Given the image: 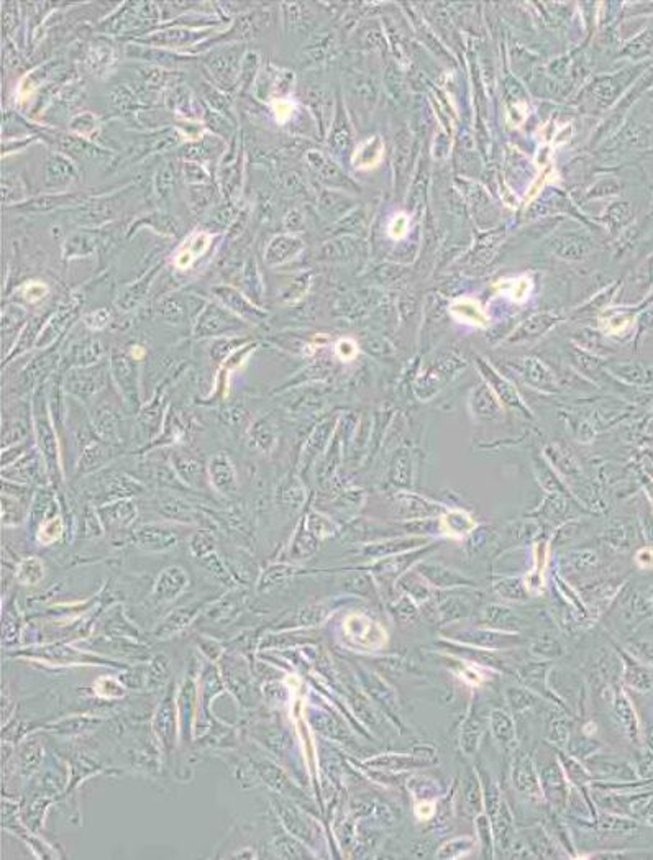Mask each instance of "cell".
<instances>
[{
  "instance_id": "cell-1",
  "label": "cell",
  "mask_w": 653,
  "mask_h": 860,
  "mask_svg": "<svg viewBox=\"0 0 653 860\" xmlns=\"http://www.w3.org/2000/svg\"><path fill=\"white\" fill-rule=\"evenodd\" d=\"M243 56V46L234 45L214 51L206 58L207 69L222 89H234L235 83L240 79Z\"/></svg>"
},
{
  "instance_id": "cell-2",
  "label": "cell",
  "mask_w": 653,
  "mask_h": 860,
  "mask_svg": "<svg viewBox=\"0 0 653 860\" xmlns=\"http://www.w3.org/2000/svg\"><path fill=\"white\" fill-rule=\"evenodd\" d=\"M238 329H241V322L234 314L220 309L219 306L209 304L203 309L202 314L199 315L196 329H194V335L199 338L215 337V335H222Z\"/></svg>"
},
{
  "instance_id": "cell-3",
  "label": "cell",
  "mask_w": 653,
  "mask_h": 860,
  "mask_svg": "<svg viewBox=\"0 0 653 860\" xmlns=\"http://www.w3.org/2000/svg\"><path fill=\"white\" fill-rule=\"evenodd\" d=\"M78 181V169L64 155H51L45 163V186L50 189H64Z\"/></svg>"
},
{
  "instance_id": "cell-4",
  "label": "cell",
  "mask_w": 653,
  "mask_h": 860,
  "mask_svg": "<svg viewBox=\"0 0 653 860\" xmlns=\"http://www.w3.org/2000/svg\"><path fill=\"white\" fill-rule=\"evenodd\" d=\"M212 292L219 297L222 304H225L229 309L231 310V314L241 315V317H245L250 322H259V320L266 319V314L261 309H258L257 306H253L252 302H250L247 297H245L241 292H238L234 287L229 286H217L212 289Z\"/></svg>"
},
{
  "instance_id": "cell-5",
  "label": "cell",
  "mask_w": 653,
  "mask_h": 860,
  "mask_svg": "<svg viewBox=\"0 0 653 860\" xmlns=\"http://www.w3.org/2000/svg\"><path fill=\"white\" fill-rule=\"evenodd\" d=\"M202 35H206V31H194L189 30V28H166V30L156 31L153 35L143 38V40H140V43L155 46V48H159V46H163V48H178V46L192 43Z\"/></svg>"
},
{
  "instance_id": "cell-6",
  "label": "cell",
  "mask_w": 653,
  "mask_h": 860,
  "mask_svg": "<svg viewBox=\"0 0 653 860\" xmlns=\"http://www.w3.org/2000/svg\"><path fill=\"white\" fill-rule=\"evenodd\" d=\"M55 145L58 146L64 155L74 156V158L78 159H97L103 158V156L107 155L106 151L91 143V141L74 135H58L55 138Z\"/></svg>"
},
{
  "instance_id": "cell-7",
  "label": "cell",
  "mask_w": 653,
  "mask_h": 860,
  "mask_svg": "<svg viewBox=\"0 0 653 860\" xmlns=\"http://www.w3.org/2000/svg\"><path fill=\"white\" fill-rule=\"evenodd\" d=\"M86 197L80 194H45V196H38L35 199H30L22 204V210L25 212H36V214H43L58 209V207H71L76 202L82 204Z\"/></svg>"
},
{
  "instance_id": "cell-8",
  "label": "cell",
  "mask_w": 653,
  "mask_h": 860,
  "mask_svg": "<svg viewBox=\"0 0 653 860\" xmlns=\"http://www.w3.org/2000/svg\"><path fill=\"white\" fill-rule=\"evenodd\" d=\"M450 312L458 322L475 325V327H486L487 322H489V317L486 315L485 309L473 297H460V299L453 301Z\"/></svg>"
},
{
  "instance_id": "cell-9",
  "label": "cell",
  "mask_w": 653,
  "mask_h": 860,
  "mask_svg": "<svg viewBox=\"0 0 653 860\" xmlns=\"http://www.w3.org/2000/svg\"><path fill=\"white\" fill-rule=\"evenodd\" d=\"M117 214V206L112 199H92L87 204L78 206L76 215L82 224H101V222L110 220Z\"/></svg>"
},
{
  "instance_id": "cell-10",
  "label": "cell",
  "mask_w": 653,
  "mask_h": 860,
  "mask_svg": "<svg viewBox=\"0 0 653 860\" xmlns=\"http://www.w3.org/2000/svg\"><path fill=\"white\" fill-rule=\"evenodd\" d=\"M103 386V370L89 368V370H74L68 376V387L73 393L80 396H91Z\"/></svg>"
},
{
  "instance_id": "cell-11",
  "label": "cell",
  "mask_w": 653,
  "mask_h": 860,
  "mask_svg": "<svg viewBox=\"0 0 653 860\" xmlns=\"http://www.w3.org/2000/svg\"><path fill=\"white\" fill-rule=\"evenodd\" d=\"M302 248V242L299 238L292 237V235H278L269 242L266 253H264V261L268 264H281L284 261H289V258Z\"/></svg>"
},
{
  "instance_id": "cell-12",
  "label": "cell",
  "mask_w": 653,
  "mask_h": 860,
  "mask_svg": "<svg viewBox=\"0 0 653 860\" xmlns=\"http://www.w3.org/2000/svg\"><path fill=\"white\" fill-rule=\"evenodd\" d=\"M209 475L217 489L224 491V493H230V491L235 489V468L225 453L212 457L209 463Z\"/></svg>"
},
{
  "instance_id": "cell-13",
  "label": "cell",
  "mask_w": 653,
  "mask_h": 860,
  "mask_svg": "<svg viewBox=\"0 0 653 860\" xmlns=\"http://www.w3.org/2000/svg\"><path fill=\"white\" fill-rule=\"evenodd\" d=\"M127 56H130V58L134 59H140V61H146V63L156 66V68H159V64H173V63H179V61H187L189 58H184V56H178L174 55L171 50H159V48H153V46H145V45H130L129 48H127Z\"/></svg>"
},
{
  "instance_id": "cell-14",
  "label": "cell",
  "mask_w": 653,
  "mask_h": 860,
  "mask_svg": "<svg viewBox=\"0 0 653 860\" xmlns=\"http://www.w3.org/2000/svg\"><path fill=\"white\" fill-rule=\"evenodd\" d=\"M145 106L143 99L138 96L135 89L129 86H115L108 92V107L117 113H129L135 112Z\"/></svg>"
},
{
  "instance_id": "cell-15",
  "label": "cell",
  "mask_w": 653,
  "mask_h": 860,
  "mask_svg": "<svg viewBox=\"0 0 653 860\" xmlns=\"http://www.w3.org/2000/svg\"><path fill=\"white\" fill-rule=\"evenodd\" d=\"M179 171L176 163L173 162V159H168V162H164L161 166L158 168V171L155 174V194L156 197L161 201H166L169 197L173 196L174 189L178 186V179H179Z\"/></svg>"
},
{
  "instance_id": "cell-16",
  "label": "cell",
  "mask_w": 653,
  "mask_h": 860,
  "mask_svg": "<svg viewBox=\"0 0 653 860\" xmlns=\"http://www.w3.org/2000/svg\"><path fill=\"white\" fill-rule=\"evenodd\" d=\"M113 376L125 393H136L135 391V366L134 361L124 353H113L112 357Z\"/></svg>"
},
{
  "instance_id": "cell-17",
  "label": "cell",
  "mask_w": 653,
  "mask_h": 860,
  "mask_svg": "<svg viewBox=\"0 0 653 860\" xmlns=\"http://www.w3.org/2000/svg\"><path fill=\"white\" fill-rule=\"evenodd\" d=\"M80 304H76V302H71V304L61 307V309L56 312V315L53 319H51V322L46 324V327L43 330V334H41V342L38 343L40 347H45V345H48L53 342V340L58 337L61 330H63L71 319H73V315L76 314V310L79 309Z\"/></svg>"
},
{
  "instance_id": "cell-18",
  "label": "cell",
  "mask_w": 653,
  "mask_h": 860,
  "mask_svg": "<svg viewBox=\"0 0 653 860\" xmlns=\"http://www.w3.org/2000/svg\"><path fill=\"white\" fill-rule=\"evenodd\" d=\"M186 583V575L179 568H169L163 571L161 578L156 585V596L161 599H171L181 593L182 586Z\"/></svg>"
},
{
  "instance_id": "cell-19",
  "label": "cell",
  "mask_w": 653,
  "mask_h": 860,
  "mask_svg": "<svg viewBox=\"0 0 653 860\" xmlns=\"http://www.w3.org/2000/svg\"><path fill=\"white\" fill-rule=\"evenodd\" d=\"M179 143V135L176 130H164L159 131V134H156L155 136H151L150 140L141 141V145L138 148L135 150L134 155L143 156L148 153H161V151H166L174 148Z\"/></svg>"
},
{
  "instance_id": "cell-20",
  "label": "cell",
  "mask_w": 653,
  "mask_h": 860,
  "mask_svg": "<svg viewBox=\"0 0 653 860\" xmlns=\"http://www.w3.org/2000/svg\"><path fill=\"white\" fill-rule=\"evenodd\" d=\"M96 247V235L91 234V231H80V234H76L68 238V242L64 245V258L86 257V255H91Z\"/></svg>"
},
{
  "instance_id": "cell-21",
  "label": "cell",
  "mask_w": 653,
  "mask_h": 860,
  "mask_svg": "<svg viewBox=\"0 0 653 860\" xmlns=\"http://www.w3.org/2000/svg\"><path fill=\"white\" fill-rule=\"evenodd\" d=\"M215 187L212 184H194L187 189V199L191 209L196 214H202L207 210V207L212 206L215 199Z\"/></svg>"
},
{
  "instance_id": "cell-22",
  "label": "cell",
  "mask_w": 653,
  "mask_h": 860,
  "mask_svg": "<svg viewBox=\"0 0 653 860\" xmlns=\"http://www.w3.org/2000/svg\"><path fill=\"white\" fill-rule=\"evenodd\" d=\"M73 361L78 366H91L97 363L102 357V347L96 340H84L74 345L73 348Z\"/></svg>"
},
{
  "instance_id": "cell-23",
  "label": "cell",
  "mask_w": 653,
  "mask_h": 860,
  "mask_svg": "<svg viewBox=\"0 0 653 860\" xmlns=\"http://www.w3.org/2000/svg\"><path fill=\"white\" fill-rule=\"evenodd\" d=\"M498 291L515 302H524L529 297L530 291H532V282L525 276L512 278V280H503L498 282Z\"/></svg>"
},
{
  "instance_id": "cell-24",
  "label": "cell",
  "mask_w": 653,
  "mask_h": 860,
  "mask_svg": "<svg viewBox=\"0 0 653 860\" xmlns=\"http://www.w3.org/2000/svg\"><path fill=\"white\" fill-rule=\"evenodd\" d=\"M168 102H169V107H171L173 110H176L178 113H182V115H186V117L196 115L192 94L186 86L173 87L168 94Z\"/></svg>"
},
{
  "instance_id": "cell-25",
  "label": "cell",
  "mask_w": 653,
  "mask_h": 860,
  "mask_svg": "<svg viewBox=\"0 0 653 860\" xmlns=\"http://www.w3.org/2000/svg\"><path fill=\"white\" fill-rule=\"evenodd\" d=\"M136 536L140 538V543L143 542V545L146 547H153V540L156 538V550L168 549V547H171L173 543L176 542V537H174L173 532H169L168 529L159 527L143 529V531H140Z\"/></svg>"
},
{
  "instance_id": "cell-26",
  "label": "cell",
  "mask_w": 653,
  "mask_h": 860,
  "mask_svg": "<svg viewBox=\"0 0 653 860\" xmlns=\"http://www.w3.org/2000/svg\"><path fill=\"white\" fill-rule=\"evenodd\" d=\"M110 59H112V46L108 45L106 40L94 41L87 53V61L92 71H96V73L97 71H103L108 64H110Z\"/></svg>"
},
{
  "instance_id": "cell-27",
  "label": "cell",
  "mask_w": 653,
  "mask_h": 860,
  "mask_svg": "<svg viewBox=\"0 0 653 860\" xmlns=\"http://www.w3.org/2000/svg\"><path fill=\"white\" fill-rule=\"evenodd\" d=\"M153 275L155 273L151 271L143 281H138V282H135V285H131L130 287H127V289L120 294V297H118V307L124 310H129L131 309V307H135L136 304H138V302L141 301V297L145 296V292L148 291V282Z\"/></svg>"
},
{
  "instance_id": "cell-28",
  "label": "cell",
  "mask_w": 653,
  "mask_h": 860,
  "mask_svg": "<svg viewBox=\"0 0 653 860\" xmlns=\"http://www.w3.org/2000/svg\"><path fill=\"white\" fill-rule=\"evenodd\" d=\"M381 158H382V143L378 138H373L368 141V143H364L361 146V150H359L357 159H353V163H357L358 166H361V168H371L380 163Z\"/></svg>"
},
{
  "instance_id": "cell-29",
  "label": "cell",
  "mask_w": 653,
  "mask_h": 860,
  "mask_svg": "<svg viewBox=\"0 0 653 860\" xmlns=\"http://www.w3.org/2000/svg\"><path fill=\"white\" fill-rule=\"evenodd\" d=\"M201 94L203 97V101L209 103V107L212 110L219 112V113H227L229 112V99L225 97V94H222L217 87H212L210 84L202 83L201 84Z\"/></svg>"
},
{
  "instance_id": "cell-30",
  "label": "cell",
  "mask_w": 653,
  "mask_h": 860,
  "mask_svg": "<svg viewBox=\"0 0 653 860\" xmlns=\"http://www.w3.org/2000/svg\"><path fill=\"white\" fill-rule=\"evenodd\" d=\"M278 187L281 189L284 194H287V196H297V194L304 192L306 189L301 174L296 171H289V169H286V171H282L278 176Z\"/></svg>"
},
{
  "instance_id": "cell-31",
  "label": "cell",
  "mask_w": 653,
  "mask_h": 860,
  "mask_svg": "<svg viewBox=\"0 0 653 860\" xmlns=\"http://www.w3.org/2000/svg\"><path fill=\"white\" fill-rule=\"evenodd\" d=\"M214 153V143H206V141H194L182 148V158L186 162H207Z\"/></svg>"
},
{
  "instance_id": "cell-32",
  "label": "cell",
  "mask_w": 653,
  "mask_h": 860,
  "mask_svg": "<svg viewBox=\"0 0 653 860\" xmlns=\"http://www.w3.org/2000/svg\"><path fill=\"white\" fill-rule=\"evenodd\" d=\"M258 71H259V56L254 53V51H248V53H245L243 61H241V71H240L241 89H248V86L254 79V76L258 74Z\"/></svg>"
},
{
  "instance_id": "cell-33",
  "label": "cell",
  "mask_w": 653,
  "mask_h": 860,
  "mask_svg": "<svg viewBox=\"0 0 653 860\" xmlns=\"http://www.w3.org/2000/svg\"><path fill=\"white\" fill-rule=\"evenodd\" d=\"M158 314L161 317L169 320V322H179V320H182L184 314H186V309H184L181 299H178V297H166V299L161 301V304L158 306Z\"/></svg>"
},
{
  "instance_id": "cell-34",
  "label": "cell",
  "mask_w": 653,
  "mask_h": 860,
  "mask_svg": "<svg viewBox=\"0 0 653 860\" xmlns=\"http://www.w3.org/2000/svg\"><path fill=\"white\" fill-rule=\"evenodd\" d=\"M181 174H182L184 181H186L189 186H194V184H209L210 182L209 174H207L206 169H203L199 163L184 162L182 168H181Z\"/></svg>"
},
{
  "instance_id": "cell-35",
  "label": "cell",
  "mask_w": 653,
  "mask_h": 860,
  "mask_svg": "<svg viewBox=\"0 0 653 860\" xmlns=\"http://www.w3.org/2000/svg\"><path fill=\"white\" fill-rule=\"evenodd\" d=\"M443 524L455 536H461V533L470 532L473 529V521L465 513H450L443 517Z\"/></svg>"
},
{
  "instance_id": "cell-36",
  "label": "cell",
  "mask_w": 653,
  "mask_h": 860,
  "mask_svg": "<svg viewBox=\"0 0 653 860\" xmlns=\"http://www.w3.org/2000/svg\"><path fill=\"white\" fill-rule=\"evenodd\" d=\"M206 122L222 138H227V136L234 131V127H231L230 120L227 119L224 113H219L215 110H206Z\"/></svg>"
},
{
  "instance_id": "cell-37",
  "label": "cell",
  "mask_w": 653,
  "mask_h": 860,
  "mask_svg": "<svg viewBox=\"0 0 653 860\" xmlns=\"http://www.w3.org/2000/svg\"><path fill=\"white\" fill-rule=\"evenodd\" d=\"M22 182L15 176H3L2 179V202H17L22 199Z\"/></svg>"
},
{
  "instance_id": "cell-38",
  "label": "cell",
  "mask_w": 653,
  "mask_h": 860,
  "mask_svg": "<svg viewBox=\"0 0 653 860\" xmlns=\"http://www.w3.org/2000/svg\"><path fill=\"white\" fill-rule=\"evenodd\" d=\"M243 281L245 285L248 286V291L252 296H258L259 291H261V281H259V273L257 268V261H254V258H250L247 266H245V273H243Z\"/></svg>"
},
{
  "instance_id": "cell-39",
  "label": "cell",
  "mask_w": 653,
  "mask_h": 860,
  "mask_svg": "<svg viewBox=\"0 0 653 860\" xmlns=\"http://www.w3.org/2000/svg\"><path fill=\"white\" fill-rule=\"evenodd\" d=\"M96 125H97V119L92 115V113H82V115L76 117V119L71 122V129H73L78 135H89L94 129H96Z\"/></svg>"
},
{
  "instance_id": "cell-40",
  "label": "cell",
  "mask_w": 653,
  "mask_h": 860,
  "mask_svg": "<svg viewBox=\"0 0 653 860\" xmlns=\"http://www.w3.org/2000/svg\"><path fill=\"white\" fill-rule=\"evenodd\" d=\"M230 220H234V209H231V206L219 207V209L212 212V215H210V224L214 225L215 229L225 227Z\"/></svg>"
},
{
  "instance_id": "cell-41",
  "label": "cell",
  "mask_w": 653,
  "mask_h": 860,
  "mask_svg": "<svg viewBox=\"0 0 653 860\" xmlns=\"http://www.w3.org/2000/svg\"><path fill=\"white\" fill-rule=\"evenodd\" d=\"M335 350H337V355H338L340 360H343V361L353 360V358L357 357V353H358L357 343L352 342V340H348V338L340 340V342L337 343V347H335Z\"/></svg>"
},
{
  "instance_id": "cell-42",
  "label": "cell",
  "mask_w": 653,
  "mask_h": 860,
  "mask_svg": "<svg viewBox=\"0 0 653 860\" xmlns=\"http://www.w3.org/2000/svg\"><path fill=\"white\" fill-rule=\"evenodd\" d=\"M108 320H110V314H108L106 309L92 312V314H89L87 317H86V322H87V325L91 329H102V327H106V325L108 324Z\"/></svg>"
},
{
  "instance_id": "cell-43",
  "label": "cell",
  "mask_w": 653,
  "mask_h": 860,
  "mask_svg": "<svg viewBox=\"0 0 653 860\" xmlns=\"http://www.w3.org/2000/svg\"><path fill=\"white\" fill-rule=\"evenodd\" d=\"M407 227H409V222H407L406 215H399L396 217L394 220H392V224L389 227V234L392 238H402L407 234Z\"/></svg>"
},
{
  "instance_id": "cell-44",
  "label": "cell",
  "mask_w": 653,
  "mask_h": 860,
  "mask_svg": "<svg viewBox=\"0 0 653 860\" xmlns=\"http://www.w3.org/2000/svg\"><path fill=\"white\" fill-rule=\"evenodd\" d=\"M234 342H230V340H220V342H217L214 347H212V357H214L215 360H222V358L229 355L230 352H234Z\"/></svg>"
},
{
  "instance_id": "cell-45",
  "label": "cell",
  "mask_w": 653,
  "mask_h": 860,
  "mask_svg": "<svg viewBox=\"0 0 653 860\" xmlns=\"http://www.w3.org/2000/svg\"><path fill=\"white\" fill-rule=\"evenodd\" d=\"M284 227H286L287 231H296L302 229V215L299 210H291L287 212V215L284 217Z\"/></svg>"
},
{
  "instance_id": "cell-46",
  "label": "cell",
  "mask_w": 653,
  "mask_h": 860,
  "mask_svg": "<svg viewBox=\"0 0 653 860\" xmlns=\"http://www.w3.org/2000/svg\"><path fill=\"white\" fill-rule=\"evenodd\" d=\"M48 289H46L45 285H41V282H31V285L27 286L25 294L28 297V301H36L40 299V297H43Z\"/></svg>"
}]
</instances>
